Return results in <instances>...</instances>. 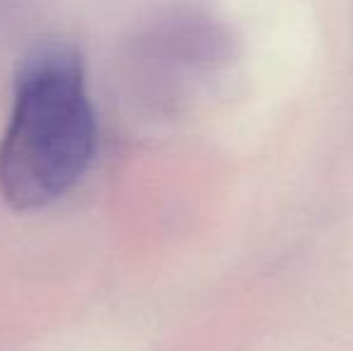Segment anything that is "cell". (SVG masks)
<instances>
[{"instance_id": "1", "label": "cell", "mask_w": 353, "mask_h": 351, "mask_svg": "<svg viewBox=\"0 0 353 351\" xmlns=\"http://www.w3.org/2000/svg\"><path fill=\"white\" fill-rule=\"evenodd\" d=\"M97 154V113L79 56L39 46L14 77L0 137V197L22 212L43 210L77 185Z\"/></svg>"}]
</instances>
